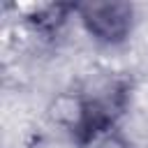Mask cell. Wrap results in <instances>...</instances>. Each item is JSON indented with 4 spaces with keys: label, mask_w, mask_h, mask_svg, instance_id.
Here are the masks:
<instances>
[{
    "label": "cell",
    "mask_w": 148,
    "mask_h": 148,
    "mask_svg": "<svg viewBox=\"0 0 148 148\" xmlns=\"http://www.w3.org/2000/svg\"><path fill=\"white\" fill-rule=\"evenodd\" d=\"M76 12L88 35L106 46L125 42L134 25V7L127 2H86Z\"/></svg>",
    "instance_id": "cell-1"
},
{
    "label": "cell",
    "mask_w": 148,
    "mask_h": 148,
    "mask_svg": "<svg viewBox=\"0 0 148 148\" xmlns=\"http://www.w3.org/2000/svg\"><path fill=\"white\" fill-rule=\"evenodd\" d=\"M79 148H132L113 120H83L76 127Z\"/></svg>",
    "instance_id": "cell-2"
}]
</instances>
